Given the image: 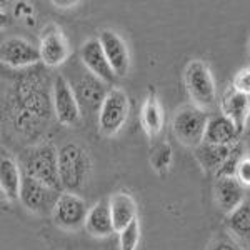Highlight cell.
I'll return each mask as SVG.
<instances>
[{"instance_id":"8fae6325","label":"cell","mask_w":250,"mask_h":250,"mask_svg":"<svg viewBox=\"0 0 250 250\" xmlns=\"http://www.w3.org/2000/svg\"><path fill=\"white\" fill-rule=\"evenodd\" d=\"M0 57L10 67H27L42 60L40 50L23 39H9L2 43Z\"/></svg>"},{"instance_id":"ffe728a7","label":"cell","mask_w":250,"mask_h":250,"mask_svg":"<svg viewBox=\"0 0 250 250\" xmlns=\"http://www.w3.org/2000/svg\"><path fill=\"white\" fill-rule=\"evenodd\" d=\"M233 145L232 147H225V145H210V144H204L199 147V160L202 162L204 167L212 168V170L219 172L224 164L229 160V157L233 152Z\"/></svg>"},{"instance_id":"44dd1931","label":"cell","mask_w":250,"mask_h":250,"mask_svg":"<svg viewBox=\"0 0 250 250\" xmlns=\"http://www.w3.org/2000/svg\"><path fill=\"white\" fill-rule=\"evenodd\" d=\"M229 227L235 235L250 240V202H244L239 208L229 213Z\"/></svg>"},{"instance_id":"2e32d148","label":"cell","mask_w":250,"mask_h":250,"mask_svg":"<svg viewBox=\"0 0 250 250\" xmlns=\"http://www.w3.org/2000/svg\"><path fill=\"white\" fill-rule=\"evenodd\" d=\"M87 232L94 237H108L115 232L114 219L110 212V202L100 200L88 210V217L85 222Z\"/></svg>"},{"instance_id":"6da1fadb","label":"cell","mask_w":250,"mask_h":250,"mask_svg":"<svg viewBox=\"0 0 250 250\" xmlns=\"http://www.w3.org/2000/svg\"><path fill=\"white\" fill-rule=\"evenodd\" d=\"M90 173V157L80 145L65 144L59 150V175L62 187L75 192L87 182Z\"/></svg>"},{"instance_id":"ba28073f","label":"cell","mask_w":250,"mask_h":250,"mask_svg":"<svg viewBox=\"0 0 250 250\" xmlns=\"http://www.w3.org/2000/svg\"><path fill=\"white\" fill-rule=\"evenodd\" d=\"M54 110L59 122L63 125H72L80 117V105L75 90L65 77H57L54 83Z\"/></svg>"},{"instance_id":"9a60e30c","label":"cell","mask_w":250,"mask_h":250,"mask_svg":"<svg viewBox=\"0 0 250 250\" xmlns=\"http://www.w3.org/2000/svg\"><path fill=\"white\" fill-rule=\"evenodd\" d=\"M215 199L222 210L232 213L244 204V185L237 177H219L215 184Z\"/></svg>"},{"instance_id":"e0dca14e","label":"cell","mask_w":250,"mask_h":250,"mask_svg":"<svg viewBox=\"0 0 250 250\" xmlns=\"http://www.w3.org/2000/svg\"><path fill=\"white\" fill-rule=\"evenodd\" d=\"M222 108H224V115H227L235 124L239 132H242L245 127V122H247L250 110V95L242 94V92L235 90L232 87V90H229L224 97Z\"/></svg>"},{"instance_id":"277c9868","label":"cell","mask_w":250,"mask_h":250,"mask_svg":"<svg viewBox=\"0 0 250 250\" xmlns=\"http://www.w3.org/2000/svg\"><path fill=\"white\" fill-rule=\"evenodd\" d=\"M185 85L197 107H212L215 104V83L208 67L200 60H193L185 70Z\"/></svg>"},{"instance_id":"83f0119b","label":"cell","mask_w":250,"mask_h":250,"mask_svg":"<svg viewBox=\"0 0 250 250\" xmlns=\"http://www.w3.org/2000/svg\"><path fill=\"white\" fill-rule=\"evenodd\" d=\"M77 3L79 2H75V0H68V2H65V0H54V5H59L62 9H68V7H74Z\"/></svg>"},{"instance_id":"30bf717a","label":"cell","mask_w":250,"mask_h":250,"mask_svg":"<svg viewBox=\"0 0 250 250\" xmlns=\"http://www.w3.org/2000/svg\"><path fill=\"white\" fill-rule=\"evenodd\" d=\"M105 85L107 83L102 82L99 77H95L94 74L83 75L79 80L77 87L74 88L80 108H83L87 112H100V107H102L104 100H105L108 90H110Z\"/></svg>"},{"instance_id":"ac0fdd59","label":"cell","mask_w":250,"mask_h":250,"mask_svg":"<svg viewBox=\"0 0 250 250\" xmlns=\"http://www.w3.org/2000/svg\"><path fill=\"white\" fill-rule=\"evenodd\" d=\"M110 212L114 219L115 232H124L128 225H132L137 220V207L135 202L128 193L119 192L110 200Z\"/></svg>"},{"instance_id":"52a82bcc","label":"cell","mask_w":250,"mask_h":250,"mask_svg":"<svg viewBox=\"0 0 250 250\" xmlns=\"http://www.w3.org/2000/svg\"><path fill=\"white\" fill-rule=\"evenodd\" d=\"M60 193L54 188L47 187L45 184L35 180L30 175H23L22 188H20V200L30 212L40 213L48 208L54 210Z\"/></svg>"},{"instance_id":"8992f818","label":"cell","mask_w":250,"mask_h":250,"mask_svg":"<svg viewBox=\"0 0 250 250\" xmlns=\"http://www.w3.org/2000/svg\"><path fill=\"white\" fill-rule=\"evenodd\" d=\"M52 213H54L55 224L62 229H68V230L85 225L88 217L85 202L74 192L60 193Z\"/></svg>"},{"instance_id":"cb8c5ba5","label":"cell","mask_w":250,"mask_h":250,"mask_svg":"<svg viewBox=\"0 0 250 250\" xmlns=\"http://www.w3.org/2000/svg\"><path fill=\"white\" fill-rule=\"evenodd\" d=\"M233 88L242 92V94L250 95V68H245L237 75L235 82H233Z\"/></svg>"},{"instance_id":"4316f807","label":"cell","mask_w":250,"mask_h":250,"mask_svg":"<svg viewBox=\"0 0 250 250\" xmlns=\"http://www.w3.org/2000/svg\"><path fill=\"white\" fill-rule=\"evenodd\" d=\"M212 250H239V247L229 240H222V242H219V244L213 245Z\"/></svg>"},{"instance_id":"7c38bea8","label":"cell","mask_w":250,"mask_h":250,"mask_svg":"<svg viewBox=\"0 0 250 250\" xmlns=\"http://www.w3.org/2000/svg\"><path fill=\"white\" fill-rule=\"evenodd\" d=\"M99 40L102 43L105 57L114 68L115 75L124 77L128 72V67H130V55H128V48L125 45V42L119 37V34L112 30H104Z\"/></svg>"},{"instance_id":"9c48e42d","label":"cell","mask_w":250,"mask_h":250,"mask_svg":"<svg viewBox=\"0 0 250 250\" xmlns=\"http://www.w3.org/2000/svg\"><path fill=\"white\" fill-rule=\"evenodd\" d=\"M80 57H82V62L85 63V67L90 70V74H94L95 77H99L105 83H114L117 75L112 65L108 63L105 52H104L102 43H100L99 39L87 40L82 45Z\"/></svg>"},{"instance_id":"603a6c76","label":"cell","mask_w":250,"mask_h":250,"mask_svg":"<svg viewBox=\"0 0 250 250\" xmlns=\"http://www.w3.org/2000/svg\"><path fill=\"white\" fill-rule=\"evenodd\" d=\"M140 239V227L139 220H135L132 225H128L124 232H120V250H135Z\"/></svg>"},{"instance_id":"484cf974","label":"cell","mask_w":250,"mask_h":250,"mask_svg":"<svg viewBox=\"0 0 250 250\" xmlns=\"http://www.w3.org/2000/svg\"><path fill=\"white\" fill-rule=\"evenodd\" d=\"M168 160H170V147H168V145H162L160 150L157 152L154 157V164L157 165V168H162V167H167Z\"/></svg>"},{"instance_id":"3957f363","label":"cell","mask_w":250,"mask_h":250,"mask_svg":"<svg viewBox=\"0 0 250 250\" xmlns=\"http://www.w3.org/2000/svg\"><path fill=\"white\" fill-rule=\"evenodd\" d=\"M25 175L34 177L35 180L45 184L47 187L60 190L59 175V152L52 144H43L29 155L25 162Z\"/></svg>"},{"instance_id":"7402d4cb","label":"cell","mask_w":250,"mask_h":250,"mask_svg":"<svg viewBox=\"0 0 250 250\" xmlns=\"http://www.w3.org/2000/svg\"><path fill=\"white\" fill-rule=\"evenodd\" d=\"M144 125L150 135H157L162 128V112L155 97H148L144 107Z\"/></svg>"},{"instance_id":"d6986e66","label":"cell","mask_w":250,"mask_h":250,"mask_svg":"<svg viewBox=\"0 0 250 250\" xmlns=\"http://www.w3.org/2000/svg\"><path fill=\"white\" fill-rule=\"evenodd\" d=\"M22 180L23 175L19 170V165L14 162V159L3 154L2 160H0V187H2V192L5 193L7 199H20Z\"/></svg>"},{"instance_id":"d4e9b609","label":"cell","mask_w":250,"mask_h":250,"mask_svg":"<svg viewBox=\"0 0 250 250\" xmlns=\"http://www.w3.org/2000/svg\"><path fill=\"white\" fill-rule=\"evenodd\" d=\"M235 177L239 179L242 185H250V159H242L239 167H237Z\"/></svg>"},{"instance_id":"5bb4252c","label":"cell","mask_w":250,"mask_h":250,"mask_svg":"<svg viewBox=\"0 0 250 250\" xmlns=\"http://www.w3.org/2000/svg\"><path fill=\"white\" fill-rule=\"evenodd\" d=\"M239 128L235 124L229 119L227 115L219 114L208 119L207 130H205V144L210 145H225V147H232L237 142L239 137Z\"/></svg>"},{"instance_id":"4fadbf2b","label":"cell","mask_w":250,"mask_h":250,"mask_svg":"<svg viewBox=\"0 0 250 250\" xmlns=\"http://www.w3.org/2000/svg\"><path fill=\"white\" fill-rule=\"evenodd\" d=\"M39 50H40L42 62H45L50 67L63 63L68 55V47L63 35L57 29H52V27L43 30Z\"/></svg>"},{"instance_id":"7a4b0ae2","label":"cell","mask_w":250,"mask_h":250,"mask_svg":"<svg viewBox=\"0 0 250 250\" xmlns=\"http://www.w3.org/2000/svg\"><path fill=\"white\" fill-rule=\"evenodd\" d=\"M208 117L204 108L197 105H185L177 110L173 117L172 128L177 139L187 147L199 148L205 140Z\"/></svg>"},{"instance_id":"5b68a950","label":"cell","mask_w":250,"mask_h":250,"mask_svg":"<svg viewBox=\"0 0 250 250\" xmlns=\"http://www.w3.org/2000/svg\"><path fill=\"white\" fill-rule=\"evenodd\" d=\"M128 115V99L122 88H110L99 112V127L105 135H115Z\"/></svg>"}]
</instances>
